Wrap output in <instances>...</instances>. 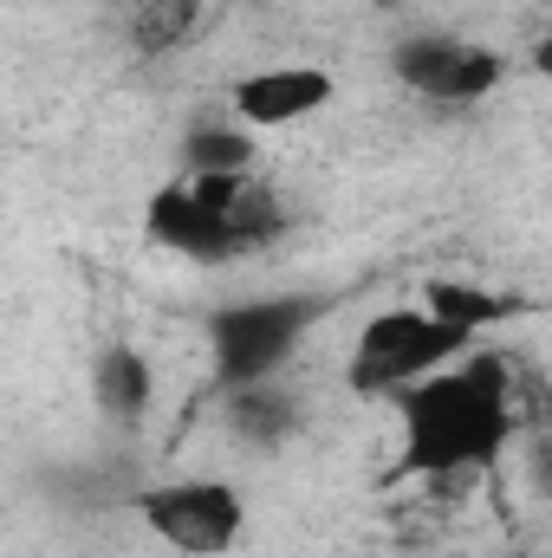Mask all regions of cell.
I'll return each mask as SVG.
<instances>
[{
	"label": "cell",
	"mask_w": 552,
	"mask_h": 558,
	"mask_svg": "<svg viewBox=\"0 0 552 558\" xmlns=\"http://www.w3.org/2000/svg\"><path fill=\"white\" fill-rule=\"evenodd\" d=\"M235 118L254 124V131H279V124H305L312 111L332 105V78L319 65H267V72H248L235 92H228Z\"/></svg>",
	"instance_id": "obj_7"
},
{
	"label": "cell",
	"mask_w": 552,
	"mask_h": 558,
	"mask_svg": "<svg viewBox=\"0 0 552 558\" xmlns=\"http://www.w3.org/2000/svg\"><path fill=\"white\" fill-rule=\"evenodd\" d=\"M221 397H228V428H235L241 441H254V448H274L286 435H299V403H292V390H279L274 377L235 384V390H221Z\"/></svg>",
	"instance_id": "obj_10"
},
{
	"label": "cell",
	"mask_w": 552,
	"mask_h": 558,
	"mask_svg": "<svg viewBox=\"0 0 552 558\" xmlns=\"http://www.w3.org/2000/svg\"><path fill=\"white\" fill-rule=\"evenodd\" d=\"M371 7H410V0H371Z\"/></svg>",
	"instance_id": "obj_13"
},
{
	"label": "cell",
	"mask_w": 552,
	"mask_h": 558,
	"mask_svg": "<svg viewBox=\"0 0 552 558\" xmlns=\"http://www.w3.org/2000/svg\"><path fill=\"white\" fill-rule=\"evenodd\" d=\"M332 312L325 292H279V299H241L221 305L208 318V344H215V384H261L299 351V338Z\"/></svg>",
	"instance_id": "obj_4"
},
{
	"label": "cell",
	"mask_w": 552,
	"mask_h": 558,
	"mask_svg": "<svg viewBox=\"0 0 552 558\" xmlns=\"http://www.w3.org/2000/svg\"><path fill=\"white\" fill-rule=\"evenodd\" d=\"M468 351H475L468 331L442 325V318L422 312V305H397V312L364 318V331H358V344H351V357H345V384H351L358 397H397V390H410L422 377L461 364Z\"/></svg>",
	"instance_id": "obj_3"
},
{
	"label": "cell",
	"mask_w": 552,
	"mask_h": 558,
	"mask_svg": "<svg viewBox=\"0 0 552 558\" xmlns=\"http://www.w3.org/2000/svg\"><path fill=\"white\" fill-rule=\"evenodd\" d=\"M143 228L156 247L195 267H228V260H254L279 247L292 215L267 175L235 169V175H169L143 202Z\"/></svg>",
	"instance_id": "obj_2"
},
{
	"label": "cell",
	"mask_w": 552,
	"mask_h": 558,
	"mask_svg": "<svg viewBox=\"0 0 552 558\" xmlns=\"http://www.w3.org/2000/svg\"><path fill=\"white\" fill-rule=\"evenodd\" d=\"M391 72L429 105H481L488 92H501L507 59L481 39H455V33H422L391 52Z\"/></svg>",
	"instance_id": "obj_6"
},
{
	"label": "cell",
	"mask_w": 552,
	"mask_h": 558,
	"mask_svg": "<svg viewBox=\"0 0 552 558\" xmlns=\"http://www.w3.org/2000/svg\"><path fill=\"white\" fill-rule=\"evenodd\" d=\"M235 169H254V143L241 124H202L182 143V175H235Z\"/></svg>",
	"instance_id": "obj_12"
},
{
	"label": "cell",
	"mask_w": 552,
	"mask_h": 558,
	"mask_svg": "<svg viewBox=\"0 0 552 558\" xmlns=\"http://www.w3.org/2000/svg\"><path fill=\"white\" fill-rule=\"evenodd\" d=\"M202 26H208V0H131L124 46L137 59H169V52L195 46Z\"/></svg>",
	"instance_id": "obj_8"
},
{
	"label": "cell",
	"mask_w": 552,
	"mask_h": 558,
	"mask_svg": "<svg viewBox=\"0 0 552 558\" xmlns=\"http://www.w3.org/2000/svg\"><path fill=\"white\" fill-rule=\"evenodd\" d=\"M520 364L507 351H468L461 364L422 377L410 390H397V416H404V454L391 468V481H475L488 468H501L507 441H514V384Z\"/></svg>",
	"instance_id": "obj_1"
},
{
	"label": "cell",
	"mask_w": 552,
	"mask_h": 558,
	"mask_svg": "<svg viewBox=\"0 0 552 558\" xmlns=\"http://www.w3.org/2000/svg\"><path fill=\"white\" fill-rule=\"evenodd\" d=\"M92 397L111 422H143L156 403V371L137 344H105L92 364Z\"/></svg>",
	"instance_id": "obj_9"
},
{
	"label": "cell",
	"mask_w": 552,
	"mask_h": 558,
	"mask_svg": "<svg viewBox=\"0 0 552 558\" xmlns=\"http://www.w3.org/2000/svg\"><path fill=\"white\" fill-rule=\"evenodd\" d=\"M422 312H435L442 325H455V331H468V338L481 344V331L501 325V318H514L520 299H507V292H481V286H468V279H429Z\"/></svg>",
	"instance_id": "obj_11"
},
{
	"label": "cell",
	"mask_w": 552,
	"mask_h": 558,
	"mask_svg": "<svg viewBox=\"0 0 552 558\" xmlns=\"http://www.w3.org/2000/svg\"><path fill=\"white\" fill-rule=\"evenodd\" d=\"M137 520L182 558H221L241 546L248 533V500L241 487L202 474V481H163L137 494Z\"/></svg>",
	"instance_id": "obj_5"
}]
</instances>
